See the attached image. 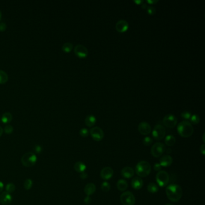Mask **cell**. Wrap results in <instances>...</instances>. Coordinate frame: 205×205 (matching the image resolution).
<instances>
[{
	"label": "cell",
	"instance_id": "1",
	"mask_svg": "<svg viewBox=\"0 0 205 205\" xmlns=\"http://www.w3.org/2000/svg\"><path fill=\"white\" fill-rule=\"evenodd\" d=\"M167 197L173 202H177L180 200L182 197V189L179 185L170 184L166 190Z\"/></svg>",
	"mask_w": 205,
	"mask_h": 205
},
{
	"label": "cell",
	"instance_id": "2",
	"mask_svg": "<svg viewBox=\"0 0 205 205\" xmlns=\"http://www.w3.org/2000/svg\"><path fill=\"white\" fill-rule=\"evenodd\" d=\"M178 132L181 137L184 138L190 137L193 135L194 132L193 126L188 121H182L177 127Z\"/></svg>",
	"mask_w": 205,
	"mask_h": 205
},
{
	"label": "cell",
	"instance_id": "3",
	"mask_svg": "<svg viewBox=\"0 0 205 205\" xmlns=\"http://www.w3.org/2000/svg\"><path fill=\"white\" fill-rule=\"evenodd\" d=\"M135 171L138 176L145 178L150 174L151 171V166L148 162L141 161L137 164Z\"/></svg>",
	"mask_w": 205,
	"mask_h": 205
},
{
	"label": "cell",
	"instance_id": "4",
	"mask_svg": "<svg viewBox=\"0 0 205 205\" xmlns=\"http://www.w3.org/2000/svg\"><path fill=\"white\" fill-rule=\"evenodd\" d=\"M36 155L33 152H27L21 158V162L26 167H31L34 166L36 163Z\"/></svg>",
	"mask_w": 205,
	"mask_h": 205
},
{
	"label": "cell",
	"instance_id": "5",
	"mask_svg": "<svg viewBox=\"0 0 205 205\" xmlns=\"http://www.w3.org/2000/svg\"><path fill=\"white\" fill-rule=\"evenodd\" d=\"M170 180L169 173L166 171H159L156 176V181L159 187H166Z\"/></svg>",
	"mask_w": 205,
	"mask_h": 205
},
{
	"label": "cell",
	"instance_id": "6",
	"mask_svg": "<svg viewBox=\"0 0 205 205\" xmlns=\"http://www.w3.org/2000/svg\"><path fill=\"white\" fill-rule=\"evenodd\" d=\"M166 135L165 128L160 124H157L155 126L152 131V136L156 140H161L164 138Z\"/></svg>",
	"mask_w": 205,
	"mask_h": 205
},
{
	"label": "cell",
	"instance_id": "7",
	"mask_svg": "<svg viewBox=\"0 0 205 205\" xmlns=\"http://www.w3.org/2000/svg\"><path fill=\"white\" fill-rule=\"evenodd\" d=\"M121 201L123 205H134L135 203V198L131 192L126 191L121 194Z\"/></svg>",
	"mask_w": 205,
	"mask_h": 205
},
{
	"label": "cell",
	"instance_id": "8",
	"mask_svg": "<svg viewBox=\"0 0 205 205\" xmlns=\"http://www.w3.org/2000/svg\"><path fill=\"white\" fill-rule=\"evenodd\" d=\"M165 150V145L162 143H156L151 148V154L153 157L158 158L164 153Z\"/></svg>",
	"mask_w": 205,
	"mask_h": 205
},
{
	"label": "cell",
	"instance_id": "9",
	"mask_svg": "<svg viewBox=\"0 0 205 205\" xmlns=\"http://www.w3.org/2000/svg\"><path fill=\"white\" fill-rule=\"evenodd\" d=\"M178 122L176 117L172 114H169L166 115L163 119L164 125L169 128H173L176 126Z\"/></svg>",
	"mask_w": 205,
	"mask_h": 205
},
{
	"label": "cell",
	"instance_id": "10",
	"mask_svg": "<svg viewBox=\"0 0 205 205\" xmlns=\"http://www.w3.org/2000/svg\"><path fill=\"white\" fill-rule=\"evenodd\" d=\"M90 133L93 139L96 141H101L104 136V133L103 130L98 126L92 128L90 131Z\"/></svg>",
	"mask_w": 205,
	"mask_h": 205
},
{
	"label": "cell",
	"instance_id": "11",
	"mask_svg": "<svg viewBox=\"0 0 205 205\" xmlns=\"http://www.w3.org/2000/svg\"><path fill=\"white\" fill-rule=\"evenodd\" d=\"M74 52L77 57L81 59L85 58L88 54V51L87 48L84 45L81 44H78L75 47Z\"/></svg>",
	"mask_w": 205,
	"mask_h": 205
},
{
	"label": "cell",
	"instance_id": "12",
	"mask_svg": "<svg viewBox=\"0 0 205 205\" xmlns=\"http://www.w3.org/2000/svg\"><path fill=\"white\" fill-rule=\"evenodd\" d=\"M138 129L140 133L143 135H149L151 133V126L146 121H142L140 123L138 126Z\"/></svg>",
	"mask_w": 205,
	"mask_h": 205
},
{
	"label": "cell",
	"instance_id": "13",
	"mask_svg": "<svg viewBox=\"0 0 205 205\" xmlns=\"http://www.w3.org/2000/svg\"><path fill=\"white\" fill-rule=\"evenodd\" d=\"M12 202V197L10 193L6 191L0 194V203L2 205H10Z\"/></svg>",
	"mask_w": 205,
	"mask_h": 205
},
{
	"label": "cell",
	"instance_id": "14",
	"mask_svg": "<svg viewBox=\"0 0 205 205\" xmlns=\"http://www.w3.org/2000/svg\"><path fill=\"white\" fill-rule=\"evenodd\" d=\"M129 28V24L128 21L124 19H121L118 21L116 24V29L120 33H123L126 31Z\"/></svg>",
	"mask_w": 205,
	"mask_h": 205
},
{
	"label": "cell",
	"instance_id": "15",
	"mask_svg": "<svg viewBox=\"0 0 205 205\" xmlns=\"http://www.w3.org/2000/svg\"><path fill=\"white\" fill-rule=\"evenodd\" d=\"M114 174V171L109 167H105L100 171V177L104 180H109L111 179Z\"/></svg>",
	"mask_w": 205,
	"mask_h": 205
},
{
	"label": "cell",
	"instance_id": "16",
	"mask_svg": "<svg viewBox=\"0 0 205 205\" xmlns=\"http://www.w3.org/2000/svg\"><path fill=\"white\" fill-rule=\"evenodd\" d=\"M159 161H160V165L161 166L166 167L171 165V164L173 163V158L170 155H166L161 157Z\"/></svg>",
	"mask_w": 205,
	"mask_h": 205
},
{
	"label": "cell",
	"instance_id": "17",
	"mask_svg": "<svg viewBox=\"0 0 205 205\" xmlns=\"http://www.w3.org/2000/svg\"><path fill=\"white\" fill-rule=\"evenodd\" d=\"M121 174L122 176L125 178H131L134 175V170L130 167H125L121 170Z\"/></svg>",
	"mask_w": 205,
	"mask_h": 205
},
{
	"label": "cell",
	"instance_id": "18",
	"mask_svg": "<svg viewBox=\"0 0 205 205\" xmlns=\"http://www.w3.org/2000/svg\"><path fill=\"white\" fill-rule=\"evenodd\" d=\"M143 181L139 177H135L131 181V185L135 190H140L143 186Z\"/></svg>",
	"mask_w": 205,
	"mask_h": 205
},
{
	"label": "cell",
	"instance_id": "19",
	"mask_svg": "<svg viewBox=\"0 0 205 205\" xmlns=\"http://www.w3.org/2000/svg\"><path fill=\"white\" fill-rule=\"evenodd\" d=\"M96 190V187L95 185L93 183H88L84 187V193L87 196H90L95 193Z\"/></svg>",
	"mask_w": 205,
	"mask_h": 205
},
{
	"label": "cell",
	"instance_id": "20",
	"mask_svg": "<svg viewBox=\"0 0 205 205\" xmlns=\"http://www.w3.org/2000/svg\"><path fill=\"white\" fill-rule=\"evenodd\" d=\"M96 121V117L92 114L87 116L85 119V123L88 127H92L93 125H95Z\"/></svg>",
	"mask_w": 205,
	"mask_h": 205
},
{
	"label": "cell",
	"instance_id": "21",
	"mask_svg": "<svg viewBox=\"0 0 205 205\" xmlns=\"http://www.w3.org/2000/svg\"><path fill=\"white\" fill-rule=\"evenodd\" d=\"M74 169L78 173H83L84 172L86 169V166L84 163H83L81 161L76 162L74 165Z\"/></svg>",
	"mask_w": 205,
	"mask_h": 205
},
{
	"label": "cell",
	"instance_id": "22",
	"mask_svg": "<svg viewBox=\"0 0 205 205\" xmlns=\"http://www.w3.org/2000/svg\"><path fill=\"white\" fill-rule=\"evenodd\" d=\"M13 116L12 113L10 112H6L4 113L1 118V120L4 123H9L12 121Z\"/></svg>",
	"mask_w": 205,
	"mask_h": 205
},
{
	"label": "cell",
	"instance_id": "23",
	"mask_svg": "<svg viewBox=\"0 0 205 205\" xmlns=\"http://www.w3.org/2000/svg\"><path fill=\"white\" fill-rule=\"evenodd\" d=\"M117 187L119 190H120L121 191H124L128 187V183L124 179H120L117 183Z\"/></svg>",
	"mask_w": 205,
	"mask_h": 205
},
{
	"label": "cell",
	"instance_id": "24",
	"mask_svg": "<svg viewBox=\"0 0 205 205\" xmlns=\"http://www.w3.org/2000/svg\"><path fill=\"white\" fill-rule=\"evenodd\" d=\"M176 138L173 135H168L165 138V143L168 146H173L176 143Z\"/></svg>",
	"mask_w": 205,
	"mask_h": 205
},
{
	"label": "cell",
	"instance_id": "25",
	"mask_svg": "<svg viewBox=\"0 0 205 205\" xmlns=\"http://www.w3.org/2000/svg\"><path fill=\"white\" fill-rule=\"evenodd\" d=\"M9 80L7 73L5 71L0 69V84L6 83Z\"/></svg>",
	"mask_w": 205,
	"mask_h": 205
},
{
	"label": "cell",
	"instance_id": "26",
	"mask_svg": "<svg viewBox=\"0 0 205 205\" xmlns=\"http://www.w3.org/2000/svg\"><path fill=\"white\" fill-rule=\"evenodd\" d=\"M73 45L71 42H66L64 43L62 46V50L64 52H69L72 50Z\"/></svg>",
	"mask_w": 205,
	"mask_h": 205
},
{
	"label": "cell",
	"instance_id": "27",
	"mask_svg": "<svg viewBox=\"0 0 205 205\" xmlns=\"http://www.w3.org/2000/svg\"><path fill=\"white\" fill-rule=\"evenodd\" d=\"M158 187L154 183H150L147 186V190L149 193H155L158 191Z\"/></svg>",
	"mask_w": 205,
	"mask_h": 205
},
{
	"label": "cell",
	"instance_id": "28",
	"mask_svg": "<svg viewBox=\"0 0 205 205\" xmlns=\"http://www.w3.org/2000/svg\"><path fill=\"white\" fill-rule=\"evenodd\" d=\"M15 189H16L15 185L12 183H9L6 186V192L10 193V194L13 193L15 191Z\"/></svg>",
	"mask_w": 205,
	"mask_h": 205
},
{
	"label": "cell",
	"instance_id": "29",
	"mask_svg": "<svg viewBox=\"0 0 205 205\" xmlns=\"http://www.w3.org/2000/svg\"><path fill=\"white\" fill-rule=\"evenodd\" d=\"M33 184V182L31 179H27L24 182V187L26 190H29L31 188Z\"/></svg>",
	"mask_w": 205,
	"mask_h": 205
},
{
	"label": "cell",
	"instance_id": "30",
	"mask_svg": "<svg viewBox=\"0 0 205 205\" xmlns=\"http://www.w3.org/2000/svg\"><path fill=\"white\" fill-rule=\"evenodd\" d=\"M110 188H111V186L109 182H104L102 183L101 189L102 190V191H104L105 192H108L110 190Z\"/></svg>",
	"mask_w": 205,
	"mask_h": 205
},
{
	"label": "cell",
	"instance_id": "31",
	"mask_svg": "<svg viewBox=\"0 0 205 205\" xmlns=\"http://www.w3.org/2000/svg\"><path fill=\"white\" fill-rule=\"evenodd\" d=\"M190 121L193 124H198L200 121V117L197 114H193L191 115V117H190Z\"/></svg>",
	"mask_w": 205,
	"mask_h": 205
},
{
	"label": "cell",
	"instance_id": "32",
	"mask_svg": "<svg viewBox=\"0 0 205 205\" xmlns=\"http://www.w3.org/2000/svg\"><path fill=\"white\" fill-rule=\"evenodd\" d=\"M146 10H147V12L148 13V14L150 15H154L156 13L155 7L152 6H150V5L147 6V7L146 8Z\"/></svg>",
	"mask_w": 205,
	"mask_h": 205
},
{
	"label": "cell",
	"instance_id": "33",
	"mask_svg": "<svg viewBox=\"0 0 205 205\" xmlns=\"http://www.w3.org/2000/svg\"><path fill=\"white\" fill-rule=\"evenodd\" d=\"M181 116L185 119L186 120H189L190 119V117H191V113L189 111H183L182 113H181Z\"/></svg>",
	"mask_w": 205,
	"mask_h": 205
},
{
	"label": "cell",
	"instance_id": "34",
	"mask_svg": "<svg viewBox=\"0 0 205 205\" xmlns=\"http://www.w3.org/2000/svg\"><path fill=\"white\" fill-rule=\"evenodd\" d=\"M4 131L6 133L10 134L13 131V127L10 125H6Z\"/></svg>",
	"mask_w": 205,
	"mask_h": 205
},
{
	"label": "cell",
	"instance_id": "35",
	"mask_svg": "<svg viewBox=\"0 0 205 205\" xmlns=\"http://www.w3.org/2000/svg\"><path fill=\"white\" fill-rule=\"evenodd\" d=\"M143 144L146 146H149L150 145H151L153 142V140L150 137H146L145 138L143 139Z\"/></svg>",
	"mask_w": 205,
	"mask_h": 205
},
{
	"label": "cell",
	"instance_id": "36",
	"mask_svg": "<svg viewBox=\"0 0 205 205\" xmlns=\"http://www.w3.org/2000/svg\"><path fill=\"white\" fill-rule=\"evenodd\" d=\"M89 134V131L87 128H83L80 129V135L83 137H87Z\"/></svg>",
	"mask_w": 205,
	"mask_h": 205
},
{
	"label": "cell",
	"instance_id": "37",
	"mask_svg": "<svg viewBox=\"0 0 205 205\" xmlns=\"http://www.w3.org/2000/svg\"><path fill=\"white\" fill-rule=\"evenodd\" d=\"M7 28V25L4 23H0V31H4L6 30Z\"/></svg>",
	"mask_w": 205,
	"mask_h": 205
},
{
	"label": "cell",
	"instance_id": "38",
	"mask_svg": "<svg viewBox=\"0 0 205 205\" xmlns=\"http://www.w3.org/2000/svg\"><path fill=\"white\" fill-rule=\"evenodd\" d=\"M34 149H35V151L36 153H37V154L40 153V152H42V147H41L40 146H39V145H36V146L35 147Z\"/></svg>",
	"mask_w": 205,
	"mask_h": 205
},
{
	"label": "cell",
	"instance_id": "39",
	"mask_svg": "<svg viewBox=\"0 0 205 205\" xmlns=\"http://www.w3.org/2000/svg\"><path fill=\"white\" fill-rule=\"evenodd\" d=\"M84 202V203L85 204L88 205V204H90V203L92 202V199H91V197H90L89 196H87V197L85 198Z\"/></svg>",
	"mask_w": 205,
	"mask_h": 205
},
{
	"label": "cell",
	"instance_id": "40",
	"mask_svg": "<svg viewBox=\"0 0 205 205\" xmlns=\"http://www.w3.org/2000/svg\"><path fill=\"white\" fill-rule=\"evenodd\" d=\"M154 169L156 171H159L161 170V166L160 165V164H158V163H156L154 166Z\"/></svg>",
	"mask_w": 205,
	"mask_h": 205
},
{
	"label": "cell",
	"instance_id": "41",
	"mask_svg": "<svg viewBox=\"0 0 205 205\" xmlns=\"http://www.w3.org/2000/svg\"><path fill=\"white\" fill-rule=\"evenodd\" d=\"M200 152L202 154V155H205V145L203 144V145H202L200 146Z\"/></svg>",
	"mask_w": 205,
	"mask_h": 205
},
{
	"label": "cell",
	"instance_id": "42",
	"mask_svg": "<svg viewBox=\"0 0 205 205\" xmlns=\"http://www.w3.org/2000/svg\"><path fill=\"white\" fill-rule=\"evenodd\" d=\"M87 177H88V175H87V174L86 173H85V172L81 173V174H80V178H81L82 179H85L87 178Z\"/></svg>",
	"mask_w": 205,
	"mask_h": 205
},
{
	"label": "cell",
	"instance_id": "43",
	"mask_svg": "<svg viewBox=\"0 0 205 205\" xmlns=\"http://www.w3.org/2000/svg\"><path fill=\"white\" fill-rule=\"evenodd\" d=\"M146 2H147L149 4H154L158 2L159 1V0H146Z\"/></svg>",
	"mask_w": 205,
	"mask_h": 205
},
{
	"label": "cell",
	"instance_id": "44",
	"mask_svg": "<svg viewBox=\"0 0 205 205\" xmlns=\"http://www.w3.org/2000/svg\"><path fill=\"white\" fill-rule=\"evenodd\" d=\"M133 2L135 3H136L137 4H141L144 2V1L143 0H134Z\"/></svg>",
	"mask_w": 205,
	"mask_h": 205
},
{
	"label": "cell",
	"instance_id": "45",
	"mask_svg": "<svg viewBox=\"0 0 205 205\" xmlns=\"http://www.w3.org/2000/svg\"><path fill=\"white\" fill-rule=\"evenodd\" d=\"M3 189H4V184L1 181H0V193L2 192Z\"/></svg>",
	"mask_w": 205,
	"mask_h": 205
},
{
	"label": "cell",
	"instance_id": "46",
	"mask_svg": "<svg viewBox=\"0 0 205 205\" xmlns=\"http://www.w3.org/2000/svg\"><path fill=\"white\" fill-rule=\"evenodd\" d=\"M141 7L143 9H146L147 8V5L146 4V3H143V4H141Z\"/></svg>",
	"mask_w": 205,
	"mask_h": 205
},
{
	"label": "cell",
	"instance_id": "47",
	"mask_svg": "<svg viewBox=\"0 0 205 205\" xmlns=\"http://www.w3.org/2000/svg\"><path fill=\"white\" fill-rule=\"evenodd\" d=\"M2 133H3V129L0 126V137L2 135Z\"/></svg>",
	"mask_w": 205,
	"mask_h": 205
},
{
	"label": "cell",
	"instance_id": "48",
	"mask_svg": "<svg viewBox=\"0 0 205 205\" xmlns=\"http://www.w3.org/2000/svg\"><path fill=\"white\" fill-rule=\"evenodd\" d=\"M203 143H205V133L203 135Z\"/></svg>",
	"mask_w": 205,
	"mask_h": 205
},
{
	"label": "cell",
	"instance_id": "49",
	"mask_svg": "<svg viewBox=\"0 0 205 205\" xmlns=\"http://www.w3.org/2000/svg\"><path fill=\"white\" fill-rule=\"evenodd\" d=\"M1 15H2V12H1V10H0V19H1Z\"/></svg>",
	"mask_w": 205,
	"mask_h": 205
},
{
	"label": "cell",
	"instance_id": "50",
	"mask_svg": "<svg viewBox=\"0 0 205 205\" xmlns=\"http://www.w3.org/2000/svg\"><path fill=\"white\" fill-rule=\"evenodd\" d=\"M166 205H171V204H170V203H168V204H166Z\"/></svg>",
	"mask_w": 205,
	"mask_h": 205
}]
</instances>
